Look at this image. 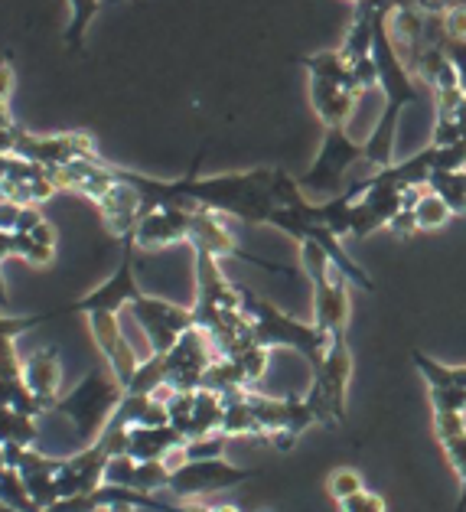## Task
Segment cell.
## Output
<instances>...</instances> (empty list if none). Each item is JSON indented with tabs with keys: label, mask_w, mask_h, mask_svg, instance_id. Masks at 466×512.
<instances>
[{
	"label": "cell",
	"mask_w": 466,
	"mask_h": 512,
	"mask_svg": "<svg viewBox=\"0 0 466 512\" xmlns=\"http://www.w3.org/2000/svg\"><path fill=\"white\" fill-rule=\"evenodd\" d=\"M144 291L137 287V278H134V242L124 239V255H121V265L115 268L108 281H102L95 287V291H88L79 301H72L66 307H56L59 317L66 314H121V310H128L137 297Z\"/></svg>",
	"instance_id": "ba28073f"
},
{
	"label": "cell",
	"mask_w": 466,
	"mask_h": 512,
	"mask_svg": "<svg viewBox=\"0 0 466 512\" xmlns=\"http://www.w3.org/2000/svg\"><path fill=\"white\" fill-rule=\"evenodd\" d=\"M212 512H242L238 506H229V503H222V506H212Z\"/></svg>",
	"instance_id": "7bdbcfd3"
},
{
	"label": "cell",
	"mask_w": 466,
	"mask_h": 512,
	"mask_svg": "<svg viewBox=\"0 0 466 512\" xmlns=\"http://www.w3.org/2000/svg\"><path fill=\"white\" fill-rule=\"evenodd\" d=\"M411 362H414V369L421 372V379L427 382V389H460V392H466V366H444V362H437L434 356L421 353V349H414Z\"/></svg>",
	"instance_id": "44dd1931"
},
{
	"label": "cell",
	"mask_w": 466,
	"mask_h": 512,
	"mask_svg": "<svg viewBox=\"0 0 466 512\" xmlns=\"http://www.w3.org/2000/svg\"><path fill=\"white\" fill-rule=\"evenodd\" d=\"M186 444V437L173 428V424H160V428H128V457L150 464V460H163L167 464L170 454H176Z\"/></svg>",
	"instance_id": "e0dca14e"
},
{
	"label": "cell",
	"mask_w": 466,
	"mask_h": 512,
	"mask_svg": "<svg viewBox=\"0 0 466 512\" xmlns=\"http://www.w3.org/2000/svg\"><path fill=\"white\" fill-rule=\"evenodd\" d=\"M163 385H167V359L150 353L141 359V366H137L134 379L128 382V395H157Z\"/></svg>",
	"instance_id": "603a6c76"
},
{
	"label": "cell",
	"mask_w": 466,
	"mask_h": 512,
	"mask_svg": "<svg viewBox=\"0 0 466 512\" xmlns=\"http://www.w3.org/2000/svg\"><path fill=\"white\" fill-rule=\"evenodd\" d=\"M457 4H460V0H414V7H418L427 20H440L444 14H450Z\"/></svg>",
	"instance_id": "74e56055"
},
{
	"label": "cell",
	"mask_w": 466,
	"mask_h": 512,
	"mask_svg": "<svg viewBox=\"0 0 466 512\" xmlns=\"http://www.w3.org/2000/svg\"><path fill=\"white\" fill-rule=\"evenodd\" d=\"M362 160H365V147L359 141H352L346 128H326L317 160H313L304 177H297V183L304 193H317L323 203V199H333L349 190L346 183L349 170L362 164Z\"/></svg>",
	"instance_id": "277c9868"
},
{
	"label": "cell",
	"mask_w": 466,
	"mask_h": 512,
	"mask_svg": "<svg viewBox=\"0 0 466 512\" xmlns=\"http://www.w3.org/2000/svg\"><path fill=\"white\" fill-rule=\"evenodd\" d=\"M411 212H414V219H418V229L421 232H434V229H444L447 222L453 219V212H450V206L440 199L434 190H424L418 193V199H414V206H411Z\"/></svg>",
	"instance_id": "cb8c5ba5"
},
{
	"label": "cell",
	"mask_w": 466,
	"mask_h": 512,
	"mask_svg": "<svg viewBox=\"0 0 466 512\" xmlns=\"http://www.w3.org/2000/svg\"><path fill=\"white\" fill-rule=\"evenodd\" d=\"M128 310L134 314V323L141 327V333L147 336L150 353H157V356L170 353L176 340H180L186 330L196 327L193 307H180L173 301H163V297L141 294Z\"/></svg>",
	"instance_id": "8992f818"
},
{
	"label": "cell",
	"mask_w": 466,
	"mask_h": 512,
	"mask_svg": "<svg viewBox=\"0 0 466 512\" xmlns=\"http://www.w3.org/2000/svg\"><path fill=\"white\" fill-rule=\"evenodd\" d=\"M10 89H14V69H10L7 59H0V128H14V121H10V111H7Z\"/></svg>",
	"instance_id": "d590c367"
},
{
	"label": "cell",
	"mask_w": 466,
	"mask_h": 512,
	"mask_svg": "<svg viewBox=\"0 0 466 512\" xmlns=\"http://www.w3.org/2000/svg\"><path fill=\"white\" fill-rule=\"evenodd\" d=\"M167 359V385L176 392H196L203 389L206 372L212 362L219 359V349L212 343V336L206 330H186L170 353H163Z\"/></svg>",
	"instance_id": "9c48e42d"
},
{
	"label": "cell",
	"mask_w": 466,
	"mask_h": 512,
	"mask_svg": "<svg viewBox=\"0 0 466 512\" xmlns=\"http://www.w3.org/2000/svg\"><path fill=\"white\" fill-rule=\"evenodd\" d=\"M134 4H137V0H134Z\"/></svg>",
	"instance_id": "7dc6e473"
},
{
	"label": "cell",
	"mask_w": 466,
	"mask_h": 512,
	"mask_svg": "<svg viewBox=\"0 0 466 512\" xmlns=\"http://www.w3.org/2000/svg\"><path fill=\"white\" fill-rule=\"evenodd\" d=\"M69 4V27H66V46L72 53H79L85 46V33L92 27V20L102 7V0H66Z\"/></svg>",
	"instance_id": "d4e9b609"
},
{
	"label": "cell",
	"mask_w": 466,
	"mask_h": 512,
	"mask_svg": "<svg viewBox=\"0 0 466 512\" xmlns=\"http://www.w3.org/2000/svg\"><path fill=\"white\" fill-rule=\"evenodd\" d=\"M108 464H111V451L102 441L82 447V451H75L72 457H59V467H56L59 499L88 496V493H95L98 486H105Z\"/></svg>",
	"instance_id": "8fae6325"
},
{
	"label": "cell",
	"mask_w": 466,
	"mask_h": 512,
	"mask_svg": "<svg viewBox=\"0 0 466 512\" xmlns=\"http://www.w3.org/2000/svg\"><path fill=\"white\" fill-rule=\"evenodd\" d=\"M238 362V369H242V376L248 382V389L251 385H258L264 379V372H268V359H271V349H264V346H248L245 353H238L232 356Z\"/></svg>",
	"instance_id": "f546056e"
},
{
	"label": "cell",
	"mask_w": 466,
	"mask_h": 512,
	"mask_svg": "<svg viewBox=\"0 0 466 512\" xmlns=\"http://www.w3.org/2000/svg\"><path fill=\"white\" fill-rule=\"evenodd\" d=\"M300 66L307 69L310 79L336 82V85H343V89L362 95L359 85H356V76H352V66L346 62V56L339 53V49H323V53H310V56L300 59Z\"/></svg>",
	"instance_id": "d6986e66"
},
{
	"label": "cell",
	"mask_w": 466,
	"mask_h": 512,
	"mask_svg": "<svg viewBox=\"0 0 466 512\" xmlns=\"http://www.w3.org/2000/svg\"><path fill=\"white\" fill-rule=\"evenodd\" d=\"M0 310H10V294H7V278H4V271H0Z\"/></svg>",
	"instance_id": "ab89813d"
},
{
	"label": "cell",
	"mask_w": 466,
	"mask_h": 512,
	"mask_svg": "<svg viewBox=\"0 0 466 512\" xmlns=\"http://www.w3.org/2000/svg\"><path fill=\"white\" fill-rule=\"evenodd\" d=\"M434 23H437L440 40H463L466 43V4H457L450 14H444Z\"/></svg>",
	"instance_id": "d6a6232c"
},
{
	"label": "cell",
	"mask_w": 466,
	"mask_h": 512,
	"mask_svg": "<svg viewBox=\"0 0 466 512\" xmlns=\"http://www.w3.org/2000/svg\"><path fill=\"white\" fill-rule=\"evenodd\" d=\"M388 232L398 235V239H411V235H418V219H414V212L411 209H401L398 216L388 222Z\"/></svg>",
	"instance_id": "8d00e7d4"
},
{
	"label": "cell",
	"mask_w": 466,
	"mask_h": 512,
	"mask_svg": "<svg viewBox=\"0 0 466 512\" xmlns=\"http://www.w3.org/2000/svg\"><path fill=\"white\" fill-rule=\"evenodd\" d=\"M245 310L251 317V330H255L258 346L294 349V353H300L307 359L310 372H317L323 366L326 349H330L333 340L313 320L307 323V320H297L291 314H284L281 307H274L271 301H264V297H255L251 291H245Z\"/></svg>",
	"instance_id": "7a4b0ae2"
},
{
	"label": "cell",
	"mask_w": 466,
	"mask_h": 512,
	"mask_svg": "<svg viewBox=\"0 0 466 512\" xmlns=\"http://www.w3.org/2000/svg\"><path fill=\"white\" fill-rule=\"evenodd\" d=\"M196 209L186 206H154L144 209L141 222L131 235L134 248H144V252H157V248H170L190 239V222H193Z\"/></svg>",
	"instance_id": "4fadbf2b"
},
{
	"label": "cell",
	"mask_w": 466,
	"mask_h": 512,
	"mask_svg": "<svg viewBox=\"0 0 466 512\" xmlns=\"http://www.w3.org/2000/svg\"><path fill=\"white\" fill-rule=\"evenodd\" d=\"M365 490V483H362V473L359 470H352V467H336L330 477H326V493H330L336 503H343V499L349 496H356Z\"/></svg>",
	"instance_id": "f1b7e54d"
},
{
	"label": "cell",
	"mask_w": 466,
	"mask_h": 512,
	"mask_svg": "<svg viewBox=\"0 0 466 512\" xmlns=\"http://www.w3.org/2000/svg\"><path fill=\"white\" fill-rule=\"evenodd\" d=\"M349 379H352V353L346 340H333L330 349H326L323 366L310 376V389L304 395L317 424L339 428V424L346 421Z\"/></svg>",
	"instance_id": "5b68a950"
},
{
	"label": "cell",
	"mask_w": 466,
	"mask_h": 512,
	"mask_svg": "<svg viewBox=\"0 0 466 512\" xmlns=\"http://www.w3.org/2000/svg\"><path fill=\"white\" fill-rule=\"evenodd\" d=\"M121 402H124V385L111 376L108 366H98L92 372H85V379L75 385V389L59 395V402L53 405V415L66 418L75 428V434H79L82 447H88L108 431V424L118 415Z\"/></svg>",
	"instance_id": "6da1fadb"
},
{
	"label": "cell",
	"mask_w": 466,
	"mask_h": 512,
	"mask_svg": "<svg viewBox=\"0 0 466 512\" xmlns=\"http://www.w3.org/2000/svg\"><path fill=\"white\" fill-rule=\"evenodd\" d=\"M258 512H268V509H258Z\"/></svg>",
	"instance_id": "bcb514c9"
},
{
	"label": "cell",
	"mask_w": 466,
	"mask_h": 512,
	"mask_svg": "<svg viewBox=\"0 0 466 512\" xmlns=\"http://www.w3.org/2000/svg\"><path fill=\"white\" fill-rule=\"evenodd\" d=\"M434 415H466V392L460 389H427Z\"/></svg>",
	"instance_id": "1f68e13d"
},
{
	"label": "cell",
	"mask_w": 466,
	"mask_h": 512,
	"mask_svg": "<svg viewBox=\"0 0 466 512\" xmlns=\"http://www.w3.org/2000/svg\"><path fill=\"white\" fill-rule=\"evenodd\" d=\"M17 157L33 160L46 170H59L82 157H98L95 141L85 131H62V134H30L17 131Z\"/></svg>",
	"instance_id": "30bf717a"
},
{
	"label": "cell",
	"mask_w": 466,
	"mask_h": 512,
	"mask_svg": "<svg viewBox=\"0 0 466 512\" xmlns=\"http://www.w3.org/2000/svg\"><path fill=\"white\" fill-rule=\"evenodd\" d=\"M23 385L36 395L46 411H53V405L62 395V362H59V349L56 346H43L23 359V372H20Z\"/></svg>",
	"instance_id": "9a60e30c"
},
{
	"label": "cell",
	"mask_w": 466,
	"mask_h": 512,
	"mask_svg": "<svg viewBox=\"0 0 466 512\" xmlns=\"http://www.w3.org/2000/svg\"><path fill=\"white\" fill-rule=\"evenodd\" d=\"M427 190H434L450 206L453 216H466V170L457 173H434Z\"/></svg>",
	"instance_id": "484cf974"
},
{
	"label": "cell",
	"mask_w": 466,
	"mask_h": 512,
	"mask_svg": "<svg viewBox=\"0 0 466 512\" xmlns=\"http://www.w3.org/2000/svg\"><path fill=\"white\" fill-rule=\"evenodd\" d=\"M300 268L313 284V323L330 336V340H346L349 330V278L339 271L330 255L323 252L317 242L304 239L300 242Z\"/></svg>",
	"instance_id": "3957f363"
},
{
	"label": "cell",
	"mask_w": 466,
	"mask_h": 512,
	"mask_svg": "<svg viewBox=\"0 0 466 512\" xmlns=\"http://www.w3.org/2000/svg\"><path fill=\"white\" fill-rule=\"evenodd\" d=\"M440 447H444L450 467L457 470V477H460V503H457V512H466V431L444 437V441H440Z\"/></svg>",
	"instance_id": "83f0119b"
},
{
	"label": "cell",
	"mask_w": 466,
	"mask_h": 512,
	"mask_svg": "<svg viewBox=\"0 0 466 512\" xmlns=\"http://www.w3.org/2000/svg\"><path fill=\"white\" fill-rule=\"evenodd\" d=\"M437 43L444 46L450 66L457 69V82H460V89L466 95V43L463 40H437Z\"/></svg>",
	"instance_id": "e575fe53"
},
{
	"label": "cell",
	"mask_w": 466,
	"mask_h": 512,
	"mask_svg": "<svg viewBox=\"0 0 466 512\" xmlns=\"http://www.w3.org/2000/svg\"><path fill=\"white\" fill-rule=\"evenodd\" d=\"M362 95L343 89L336 82L310 79V105L317 111V118L323 121V128H346V121L356 111V102Z\"/></svg>",
	"instance_id": "2e32d148"
},
{
	"label": "cell",
	"mask_w": 466,
	"mask_h": 512,
	"mask_svg": "<svg viewBox=\"0 0 466 512\" xmlns=\"http://www.w3.org/2000/svg\"><path fill=\"white\" fill-rule=\"evenodd\" d=\"M401 4H411L414 7V0H401Z\"/></svg>",
	"instance_id": "ee69618b"
},
{
	"label": "cell",
	"mask_w": 466,
	"mask_h": 512,
	"mask_svg": "<svg viewBox=\"0 0 466 512\" xmlns=\"http://www.w3.org/2000/svg\"><path fill=\"white\" fill-rule=\"evenodd\" d=\"M14 258L27 261V265L46 268L56 258V229L43 219L40 226L30 232L14 235Z\"/></svg>",
	"instance_id": "ffe728a7"
},
{
	"label": "cell",
	"mask_w": 466,
	"mask_h": 512,
	"mask_svg": "<svg viewBox=\"0 0 466 512\" xmlns=\"http://www.w3.org/2000/svg\"><path fill=\"white\" fill-rule=\"evenodd\" d=\"M10 464H7V444H0V473H4Z\"/></svg>",
	"instance_id": "b9f144b4"
},
{
	"label": "cell",
	"mask_w": 466,
	"mask_h": 512,
	"mask_svg": "<svg viewBox=\"0 0 466 512\" xmlns=\"http://www.w3.org/2000/svg\"><path fill=\"white\" fill-rule=\"evenodd\" d=\"M251 477H255V470L235 467L225 457H216V460H186L183 467H176L170 473L167 493L176 496V499H183V503H190V499H199V496L222 493V490H232V486H242Z\"/></svg>",
	"instance_id": "52a82bcc"
},
{
	"label": "cell",
	"mask_w": 466,
	"mask_h": 512,
	"mask_svg": "<svg viewBox=\"0 0 466 512\" xmlns=\"http://www.w3.org/2000/svg\"><path fill=\"white\" fill-rule=\"evenodd\" d=\"M180 512H212V506L196 503V499H190V503H183V509H180Z\"/></svg>",
	"instance_id": "60d3db41"
},
{
	"label": "cell",
	"mask_w": 466,
	"mask_h": 512,
	"mask_svg": "<svg viewBox=\"0 0 466 512\" xmlns=\"http://www.w3.org/2000/svg\"><path fill=\"white\" fill-rule=\"evenodd\" d=\"M232 437L225 434H209V437H196V441L183 444V464L186 460H216L225 457V447H229Z\"/></svg>",
	"instance_id": "4dcf8cb0"
},
{
	"label": "cell",
	"mask_w": 466,
	"mask_h": 512,
	"mask_svg": "<svg viewBox=\"0 0 466 512\" xmlns=\"http://www.w3.org/2000/svg\"><path fill=\"white\" fill-rule=\"evenodd\" d=\"M95 206H98V216H102V222H105V229L121 242L131 239L137 222H141V216H144V196L137 193V186H131L128 180H124L121 167H118L115 186H111Z\"/></svg>",
	"instance_id": "5bb4252c"
},
{
	"label": "cell",
	"mask_w": 466,
	"mask_h": 512,
	"mask_svg": "<svg viewBox=\"0 0 466 512\" xmlns=\"http://www.w3.org/2000/svg\"><path fill=\"white\" fill-rule=\"evenodd\" d=\"M85 323L98 346V353L105 359V366L111 369V376L128 389V382L134 379V372L141 366L144 356H137V349L131 346L128 333L121 327V314H88Z\"/></svg>",
	"instance_id": "7c38bea8"
},
{
	"label": "cell",
	"mask_w": 466,
	"mask_h": 512,
	"mask_svg": "<svg viewBox=\"0 0 466 512\" xmlns=\"http://www.w3.org/2000/svg\"><path fill=\"white\" fill-rule=\"evenodd\" d=\"M0 405L14 408V411H20V415H30V418L46 415V408L36 402V395L27 389V385H23V379L0 376Z\"/></svg>",
	"instance_id": "4316f807"
},
{
	"label": "cell",
	"mask_w": 466,
	"mask_h": 512,
	"mask_svg": "<svg viewBox=\"0 0 466 512\" xmlns=\"http://www.w3.org/2000/svg\"><path fill=\"white\" fill-rule=\"evenodd\" d=\"M59 310H46V314H27V317H0V376L7 379H20L23 372V359L17 353V336H23L27 330L40 327L46 320H56Z\"/></svg>",
	"instance_id": "ac0fdd59"
},
{
	"label": "cell",
	"mask_w": 466,
	"mask_h": 512,
	"mask_svg": "<svg viewBox=\"0 0 466 512\" xmlns=\"http://www.w3.org/2000/svg\"><path fill=\"white\" fill-rule=\"evenodd\" d=\"M36 441H40V424H36V418L0 405V444L36 447Z\"/></svg>",
	"instance_id": "7402d4cb"
},
{
	"label": "cell",
	"mask_w": 466,
	"mask_h": 512,
	"mask_svg": "<svg viewBox=\"0 0 466 512\" xmlns=\"http://www.w3.org/2000/svg\"><path fill=\"white\" fill-rule=\"evenodd\" d=\"M7 258H14V235L0 232V265H4Z\"/></svg>",
	"instance_id": "f35d334b"
},
{
	"label": "cell",
	"mask_w": 466,
	"mask_h": 512,
	"mask_svg": "<svg viewBox=\"0 0 466 512\" xmlns=\"http://www.w3.org/2000/svg\"><path fill=\"white\" fill-rule=\"evenodd\" d=\"M339 512H388V506H385V499L379 493L362 490L356 496L343 499V503H339Z\"/></svg>",
	"instance_id": "836d02e7"
},
{
	"label": "cell",
	"mask_w": 466,
	"mask_h": 512,
	"mask_svg": "<svg viewBox=\"0 0 466 512\" xmlns=\"http://www.w3.org/2000/svg\"><path fill=\"white\" fill-rule=\"evenodd\" d=\"M349 4H362V0H349Z\"/></svg>",
	"instance_id": "f6af8a7d"
}]
</instances>
